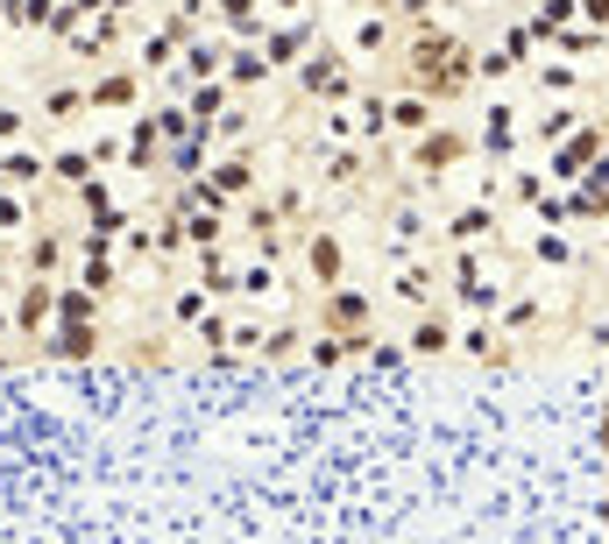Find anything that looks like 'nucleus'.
Returning a JSON list of instances; mask_svg holds the SVG:
<instances>
[{
    "label": "nucleus",
    "instance_id": "nucleus-10",
    "mask_svg": "<svg viewBox=\"0 0 609 544\" xmlns=\"http://www.w3.org/2000/svg\"><path fill=\"white\" fill-rule=\"evenodd\" d=\"M85 93H93V114L136 107L142 99V71H99V79H85Z\"/></svg>",
    "mask_w": 609,
    "mask_h": 544
},
{
    "label": "nucleus",
    "instance_id": "nucleus-4",
    "mask_svg": "<svg viewBox=\"0 0 609 544\" xmlns=\"http://www.w3.org/2000/svg\"><path fill=\"white\" fill-rule=\"evenodd\" d=\"M177 57H185V64H177V93H191V85H206V79H227V43L220 36H191Z\"/></svg>",
    "mask_w": 609,
    "mask_h": 544
},
{
    "label": "nucleus",
    "instance_id": "nucleus-16",
    "mask_svg": "<svg viewBox=\"0 0 609 544\" xmlns=\"http://www.w3.org/2000/svg\"><path fill=\"white\" fill-rule=\"evenodd\" d=\"M262 79H270V57H262L256 43H234V50H227V85H234V93H248V85H262Z\"/></svg>",
    "mask_w": 609,
    "mask_h": 544
},
{
    "label": "nucleus",
    "instance_id": "nucleus-3",
    "mask_svg": "<svg viewBox=\"0 0 609 544\" xmlns=\"http://www.w3.org/2000/svg\"><path fill=\"white\" fill-rule=\"evenodd\" d=\"M163 128H156V114H128V134H121V163L136 177H150V170H163Z\"/></svg>",
    "mask_w": 609,
    "mask_h": 544
},
{
    "label": "nucleus",
    "instance_id": "nucleus-18",
    "mask_svg": "<svg viewBox=\"0 0 609 544\" xmlns=\"http://www.w3.org/2000/svg\"><path fill=\"white\" fill-rule=\"evenodd\" d=\"M234 297H242V305L277 297V262H270V255H262V262H248V269H234Z\"/></svg>",
    "mask_w": 609,
    "mask_h": 544
},
{
    "label": "nucleus",
    "instance_id": "nucleus-2",
    "mask_svg": "<svg viewBox=\"0 0 609 544\" xmlns=\"http://www.w3.org/2000/svg\"><path fill=\"white\" fill-rule=\"evenodd\" d=\"M298 93H312V99H348L354 93V71H348V57L340 50H312L305 64H298Z\"/></svg>",
    "mask_w": 609,
    "mask_h": 544
},
{
    "label": "nucleus",
    "instance_id": "nucleus-8",
    "mask_svg": "<svg viewBox=\"0 0 609 544\" xmlns=\"http://www.w3.org/2000/svg\"><path fill=\"white\" fill-rule=\"evenodd\" d=\"M312 50H319L312 22H284V28H270V36H262V57H270V71H298Z\"/></svg>",
    "mask_w": 609,
    "mask_h": 544
},
{
    "label": "nucleus",
    "instance_id": "nucleus-13",
    "mask_svg": "<svg viewBox=\"0 0 609 544\" xmlns=\"http://www.w3.org/2000/svg\"><path fill=\"white\" fill-rule=\"evenodd\" d=\"M213 14H220V22H227L242 43H262V36H270V22H262V0H213Z\"/></svg>",
    "mask_w": 609,
    "mask_h": 544
},
{
    "label": "nucleus",
    "instance_id": "nucleus-20",
    "mask_svg": "<svg viewBox=\"0 0 609 544\" xmlns=\"http://www.w3.org/2000/svg\"><path fill=\"white\" fill-rule=\"evenodd\" d=\"M57 319H99V291H85V283H57Z\"/></svg>",
    "mask_w": 609,
    "mask_h": 544
},
{
    "label": "nucleus",
    "instance_id": "nucleus-11",
    "mask_svg": "<svg viewBox=\"0 0 609 544\" xmlns=\"http://www.w3.org/2000/svg\"><path fill=\"white\" fill-rule=\"evenodd\" d=\"M227 99H234V85H227V79H206V85H191V93H185L191 128H199V134H213V128H220V114H227Z\"/></svg>",
    "mask_w": 609,
    "mask_h": 544
},
{
    "label": "nucleus",
    "instance_id": "nucleus-9",
    "mask_svg": "<svg viewBox=\"0 0 609 544\" xmlns=\"http://www.w3.org/2000/svg\"><path fill=\"white\" fill-rule=\"evenodd\" d=\"M43 177H50V156H43V149H22V142L0 149V185L8 191H36Z\"/></svg>",
    "mask_w": 609,
    "mask_h": 544
},
{
    "label": "nucleus",
    "instance_id": "nucleus-6",
    "mask_svg": "<svg viewBox=\"0 0 609 544\" xmlns=\"http://www.w3.org/2000/svg\"><path fill=\"white\" fill-rule=\"evenodd\" d=\"M99 319H57L50 332H43V354H57V360H93L99 354Z\"/></svg>",
    "mask_w": 609,
    "mask_h": 544
},
{
    "label": "nucleus",
    "instance_id": "nucleus-14",
    "mask_svg": "<svg viewBox=\"0 0 609 544\" xmlns=\"http://www.w3.org/2000/svg\"><path fill=\"white\" fill-rule=\"evenodd\" d=\"M36 114H43V120H57V128H71L79 114H93V93H85V85H50Z\"/></svg>",
    "mask_w": 609,
    "mask_h": 544
},
{
    "label": "nucleus",
    "instance_id": "nucleus-29",
    "mask_svg": "<svg viewBox=\"0 0 609 544\" xmlns=\"http://www.w3.org/2000/svg\"><path fill=\"white\" fill-rule=\"evenodd\" d=\"M79 205H85V213H114V185H107V177H85V185H79Z\"/></svg>",
    "mask_w": 609,
    "mask_h": 544
},
{
    "label": "nucleus",
    "instance_id": "nucleus-15",
    "mask_svg": "<svg viewBox=\"0 0 609 544\" xmlns=\"http://www.w3.org/2000/svg\"><path fill=\"white\" fill-rule=\"evenodd\" d=\"M213 185L227 191V199H248V191H256V156H248V149L220 156V163H213Z\"/></svg>",
    "mask_w": 609,
    "mask_h": 544
},
{
    "label": "nucleus",
    "instance_id": "nucleus-24",
    "mask_svg": "<svg viewBox=\"0 0 609 544\" xmlns=\"http://www.w3.org/2000/svg\"><path fill=\"white\" fill-rule=\"evenodd\" d=\"M0 234H28V199L0 185Z\"/></svg>",
    "mask_w": 609,
    "mask_h": 544
},
{
    "label": "nucleus",
    "instance_id": "nucleus-34",
    "mask_svg": "<svg viewBox=\"0 0 609 544\" xmlns=\"http://www.w3.org/2000/svg\"><path fill=\"white\" fill-rule=\"evenodd\" d=\"M0 340H14V305H8V311H0Z\"/></svg>",
    "mask_w": 609,
    "mask_h": 544
},
{
    "label": "nucleus",
    "instance_id": "nucleus-27",
    "mask_svg": "<svg viewBox=\"0 0 609 544\" xmlns=\"http://www.w3.org/2000/svg\"><path fill=\"white\" fill-rule=\"evenodd\" d=\"M397 297H405V305H433V269H405V276H397Z\"/></svg>",
    "mask_w": 609,
    "mask_h": 544
},
{
    "label": "nucleus",
    "instance_id": "nucleus-30",
    "mask_svg": "<svg viewBox=\"0 0 609 544\" xmlns=\"http://www.w3.org/2000/svg\"><path fill=\"white\" fill-rule=\"evenodd\" d=\"M22 134H28V114L14 107V99H0V149H14Z\"/></svg>",
    "mask_w": 609,
    "mask_h": 544
},
{
    "label": "nucleus",
    "instance_id": "nucleus-32",
    "mask_svg": "<svg viewBox=\"0 0 609 544\" xmlns=\"http://www.w3.org/2000/svg\"><path fill=\"white\" fill-rule=\"evenodd\" d=\"M326 177H333V185H354V177H362V156H333V163H326Z\"/></svg>",
    "mask_w": 609,
    "mask_h": 544
},
{
    "label": "nucleus",
    "instance_id": "nucleus-31",
    "mask_svg": "<svg viewBox=\"0 0 609 544\" xmlns=\"http://www.w3.org/2000/svg\"><path fill=\"white\" fill-rule=\"evenodd\" d=\"M298 340H305V332H298V326H277V332H270V340H262V354H298Z\"/></svg>",
    "mask_w": 609,
    "mask_h": 544
},
{
    "label": "nucleus",
    "instance_id": "nucleus-12",
    "mask_svg": "<svg viewBox=\"0 0 609 544\" xmlns=\"http://www.w3.org/2000/svg\"><path fill=\"white\" fill-rule=\"evenodd\" d=\"M65 248H71L65 226H36V240H28V276H57V269H65Z\"/></svg>",
    "mask_w": 609,
    "mask_h": 544
},
{
    "label": "nucleus",
    "instance_id": "nucleus-23",
    "mask_svg": "<svg viewBox=\"0 0 609 544\" xmlns=\"http://www.w3.org/2000/svg\"><path fill=\"white\" fill-rule=\"evenodd\" d=\"M383 43H390V22H383V14H362V22H354V57H376Z\"/></svg>",
    "mask_w": 609,
    "mask_h": 544
},
{
    "label": "nucleus",
    "instance_id": "nucleus-19",
    "mask_svg": "<svg viewBox=\"0 0 609 544\" xmlns=\"http://www.w3.org/2000/svg\"><path fill=\"white\" fill-rule=\"evenodd\" d=\"M454 156H460V134H454V128H440V134H425V142H419V170H425V177H440Z\"/></svg>",
    "mask_w": 609,
    "mask_h": 544
},
{
    "label": "nucleus",
    "instance_id": "nucleus-7",
    "mask_svg": "<svg viewBox=\"0 0 609 544\" xmlns=\"http://www.w3.org/2000/svg\"><path fill=\"white\" fill-rule=\"evenodd\" d=\"M319 332H368V297L348 291V283L319 291Z\"/></svg>",
    "mask_w": 609,
    "mask_h": 544
},
{
    "label": "nucleus",
    "instance_id": "nucleus-5",
    "mask_svg": "<svg viewBox=\"0 0 609 544\" xmlns=\"http://www.w3.org/2000/svg\"><path fill=\"white\" fill-rule=\"evenodd\" d=\"M298 248H305V276L319 283V291H333L340 269H348V255H340V234H326V226H305Z\"/></svg>",
    "mask_w": 609,
    "mask_h": 544
},
{
    "label": "nucleus",
    "instance_id": "nucleus-1",
    "mask_svg": "<svg viewBox=\"0 0 609 544\" xmlns=\"http://www.w3.org/2000/svg\"><path fill=\"white\" fill-rule=\"evenodd\" d=\"M50 319H57V276H22V291H14V340L43 346Z\"/></svg>",
    "mask_w": 609,
    "mask_h": 544
},
{
    "label": "nucleus",
    "instance_id": "nucleus-21",
    "mask_svg": "<svg viewBox=\"0 0 609 544\" xmlns=\"http://www.w3.org/2000/svg\"><path fill=\"white\" fill-rule=\"evenodd\" d=\"M411 354H447V346H454V332H447V319H440V311H433V319H419V326H411Z\"/></svg>",
    "mask_w": 609,
    "mask_h": 544
},
{
    "label": "nucleus",
    "instance_id": "nucleus-28",
    "mask_svg": "<svg viewBox=\"0 0 609 544\" xmlns=\"http://www.w3.org/2000/svg\"><path fill=\"white\" fill-rule=\"evenodd\" d=\"M79 283L107 297V291H114V262H107V255H85V262H79Z\"/></svg>",
    "mask_w": 609,
    "mask_h": 544
},
{
    "label": "nucleus",
    "instance_id": "nucleus-26",
    "mask_svg": "<svg viewBox=\"0 0 609 544\" xmlns=\"http://www.w3.org/2000/svg\"><path fill=\"white\" fill-rule=\"evenodd\" d=\"M171 319H177V326H199V319H206V283H185V291H177Z\"/></svg>",
    "mask_w": 609,
    "mask_h": 544
},
{
    "label": "nucleus",
    "instance_id": "nucleus-17",
    "mask_svg": "<svg viewBox=\"0 0 609 544\" xmlns=\"http://www.w3.org/2000/svg\"><path fill=\"white\" fill-rule=\"evenodd\" d=\"M93 163H99V156H93V149H79V142H71V149H57V156H50V185H71V191H79L85 177H99Z\"/></svg>",
    "mask_w": 609,
    "mask_h": 544
},
{
    "label": "nucleus",
    "instance_id": "nucleus-25",
    "mask_svg": "<svg viewBox=\"0 0 609 544\" xmlns=\"http://www.w3.org/2000/svg\"><path fill=\"white\" fill-rule=\"evenodd\" d=\"M171 50H185V43H177L171 28H156V36L142 43V71H171Z\"/></svg>",
    "mask_w": 609,
    "mask_h": 544
},
{
    "label": "nucleus",
    "instance_id": "nucleus-22",
    "mask_svg": "<svg viewBox=\"0 0 609 544\" xmlns=\"http://www.w3.org/2000/svg\"><path fill=\"white\" fill-rule=\"evenodd\" d=\"M390 120H397V128H411V134H425V128H433V99H425V93H405V99L390 107Z\"/></svg>",
    "mask_w": 609,
    "mask_h": 544
},
{
    "label": "nucleus",
    "instance_id": "nucleus-35",
    "mask_svg": "<svg viewBox=\"0 0 609 544\" xmlns=\"http://www.w3.org/2000/svg\"><path fill=\"white\" fill-rule=\"evenodd\" d=\"M107 8H114V14H121V8H136V0H107Z\"/></svg>",
    "mask_w": 609,
    "mask_h": 544
},
{
    "label": "nucleus",
    "instance_id": "nucleus-33",
    "mask_svg": "<svg viewBox=\"0 0 609 544\" xmlns=\"http://www.w3.org/2000/svg\"><path fill=\"white\" fill-rule=\"evenodd\" d=\"M482 226H489V213H460V220H454V240H475Z\"/></svg>",
    "mask_w": 609,
    "mask_h": 544
}]
</instances>
